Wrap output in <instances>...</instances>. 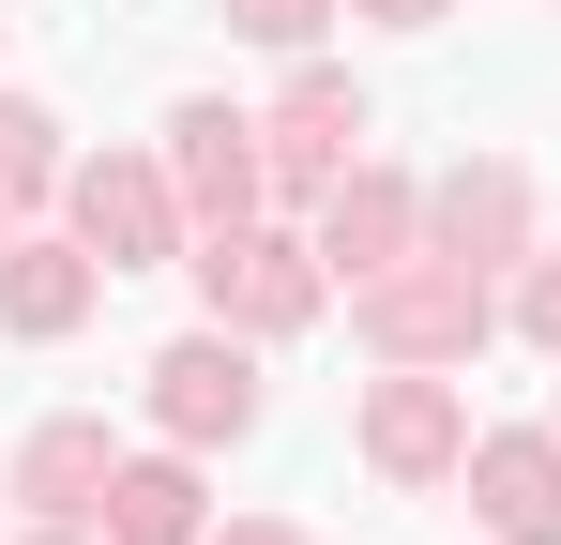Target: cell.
Wrapping results in <instances>:
<instances>
[{
	"label": "cell",
	"mask_w": 561,
	"mask_h": 545,
	"mask_svg": "<svg viewBox=\"0 0 561 545\" xmlns=\"http://www.w3.org/2000/svg\"><path fill=\"white\" fill-rule=\"evenodd\" d=\"M61 212H77V243H92L106 272H152L183 258V182H168V152H92V167H61Z\"/></svg>",
	"instance_id": "3"
},
{
	"label": "cell",
	"mask_w": 561,
	"mask_h": 545,
	"mask_svg": "<svg viewBox=\"0 0 561 545\" xmlns=\"http://www.w3.org/2000/svg\"><path fill=\"white\" fill-rule=\"evenodd\" d=\"M379 31H440V15H456V0H365Z\"/></svg>",
	"instance_id": "17"
},
{
	"label": "cell",
	"mask_w": 561,
	"mask_h": 545,
	"mask_svg": "<svg viewBox=\"0 0 561 545\" xmlns=\"http://www.w3.org/2000/svg\"><path fill=\"white\" fill-rule=\"evenodd\" d=\"M31 197H61V121H46V106H15V91H0V243H15V228H31Z\"/></svg>",
	"instance_id": "14"
},
{
	"label": "cell",
	"mask_w": 561,
	"mask_h": 545,
	"mask_svg": "<svg viewBox=\"0 0 561 545\" xmlns=\"http://www.w3.org/2000/svg\"><path fill=\"white\" fill-rule=\"evenodd\" d=\"M92 303H106V258H92V243H31V228L0 243V334L61 349V334H77Z\"/></svg>",
	"instance_id": "10"
},
{
	"label": "cell",
	"mask_w": 561,
	"mask_h": 545,
	"mask_svg": "<svg viewBox=\"0 0 561 545\" xmlns=\"http://www.w3.org/2000/svg\"><path fill=\"white\" fill-rule=\"evenodd\" d=\"M259 167H274V197H334V182L365 167V91L334 77V61H304L288 106L259 121Z\"/></svg>",
	"instance_id": "6"
},
{
	"label": "cell",
	"mask_w": 561,
	"mask_h": 545,
	"mask_svg": "<svg viewBox=\"0 0 561 545\" xmlns=\"http://www.w3.org/2000/svg\"><path fill=\"white\" fill-rule=\"evenodd\" d=\"M350 334H365L379 363H470L485 334H501V303H485V272H470V258L410 243L394 272H365V288H350Z\"/></svg>",
	"instance_id": "1"
},
{
	"label": "cell",
	"mask_w": 561,
	"mask_h": 545,
	"mask_svg": "<svg viewBox=\"0 0 561 545\" xmlns=\"http://www.w3.org/2000/svg\"><path fill=\"white\" fill-rule=\"evenodd\" d=\"M168 182H183V212H197V243L213 228H259V197H274V167H259V121L243 106H168Z\"/></svg>",
	"instance_id": "5"
},
{
	"label": "cell",
	"mask_w": 561,
	"mask_h": 545,
	"mask_svg": "<svg viewBox=\"0 0 561 545\" xmlns=\"http://www.w3.org/2000/svg\"><path fill=\"white\" fill-rule=\"evenodd\" d=\"M106 469H122V454H106V425H92V409H61V425H31V440H15V500H31V515H77V531H92Z\"/></svg>",
	"instance_id": "12"
},
{
	"label": "cell",
	"mask_w": 561,
	"mask_h": 545,
	"mask_svg": "<svg viewBox=\"0 0 561 545\" xmlns=\"http://www.w3.org/2000/svg\"><path fill=\"white\" fill-rule=\"evenodd\" d=\"M470 515H485V545H561V425L470 440Z\"/></svg>",
	"instance_id": "9"
},
{
	"label": "cell",
	"mask_w": 561,
	"mask_h": 545,
	"mask_svg": "<svg viewBox=\"0 0 561 545\" xmlns=\"http://www.w3.org/2000/svg\"><path fill=\"white\" fill-rule=\"evenodd\" d=\"M92 531L106 545H197V469L183 454H122L106 500H92Z\"/></svg>",
	"instance_id": "13"
},
{
	"label": "cell",
	"mask_w": 561,
	"mask_h": 545,
	"mask_svg": "<svg viewBox=\"0 0 561 545\" xmlns=\"http://www.w3.org/2000/svg\"><path fill=\"white\" fill-rule=\"evenodd\" d=\"M547 425H561V409H547Z\"/></svg>",
	"instance_id": "20"
},
{
	"label": "cell",
	"mask_w": 561,
	"mask_h": 545,
	"mask_svg": "<svg viewBox=\"0 0 561 545\" xmlns=\"http://www.w3.org/2000/svg\"><path fill=\"white\" fill-rule=\"evenodd\" d=\"M410 243H425V197H410L394 167H350L334 197H319V258L350 272V288H365V272H394Z\"/></svg>",
	"instance_id": "11"
},
{
	"label": "cell",
	"mask_w": 561,
	"mask_h": 545,
	"mask_svg": "<svg viewBox=\"0 0 561 545\" xmlns=\"http://www.w3.org/2000/svg\"><path fill=\"white\" fill-rule=\"evenodd\" d=\"M183 272H197V303H213L228 334H304V318L334 303V258H319V243H274V228H213Z\"/></svg>",
	"instance_id": "2"
},
{
	"label": "cell",
	"mask_w": 561,
	"mask_h": 545,
	"mask_svg": "<svg viewBox=\"0 0 561 545\" xmlns=\"http://www.w3.org/2000/svg\"><path fill=\"white\" fill-rule=\"evenodd\" d=\"M152 425L183 454H213V440H259V334H183V349H152Z\"/></svg>",
	"instance_id": "4"
},
{
	"label": "cell",
	"mask_w": 561,
	"mask_h": 545,
	"mask_svg": "<svg viewBox=\"0 0 561 545\" xmlns=\"http://www.w3.org/2000/svg\"><path fill=\"white\" fill-rule=\"evenodd\" d=\"M425 243L470 272H501V258H531V167L516 152H470V167H440V197H425Z\"/></svg>",
	"instance_id": "8"
},
{
	"label": "cell",
	"mask_w": 561,
	"mask_h": 545,
	"mask_svg": "<svg viewBox=\"0 0 561 545\" xmlns=\"http://www.w3.org/2000/svg\"><path fill=\"white\" fill-rule=\"evenodd\" d=\"M15 545H106V531H77V515H46V531H15Z\"/></svg>",
	"instance_id": "19"
},
{
	"label": "cell",
	"mask_w": 561,
	"mask_h": 545,
	"mask_svg": "<svg viewBox=\"0 0 561 545\" xmlns=\"http://www.w3.org/2000/svg\"><path fill=\"white\" fill-rule=\"evenodd\" d=\"M197 545H304L288 515H243V531H197Z\"/></svg>",
	"instance_id": "18"
},
{
	"label": "cell",
	"mask_w": 561,
	"mask_h": 545,
	"mask_svg": "<svg viewBox=\"0 0 561 545\" xmlns=\"http://www.w3.org/2000/svg\"><path fill=\"white\" fill-rule=\"evenodd\" d=\"M213 15H228L243 46H319V31H334V0H213Z\"/></svg>",
	"instance_id": "15"
},
{
	"label": "cell",
	"mask_w": 561,
	"mask_h": 545,
	"mask_svg": "<svg viewBox=\"0 0 561 545\" xmlns=\"http://www.w3.org/2000/svg\"><path fill=\"white\" fill-rule=\"evenodd\" d=\"M516 334H531V349H561V243L516 272Z\"/></svg>",
	"instance_id": "16"
},
{
	"label": "cell",
	"mask_w": 561,
	"mask_h": 545,
	"mask_svg": "<svg viewBox=\"0 0 561 545\" xmlns=\"http://www.w3.org/2000/svg\"><path fill=\"white\" fill-rule=\"evenodd\" d=\"M365 469L379 485H456L470 469V409H456L440 363H394V379L365 394Z\"/></svg>",
	"instance_id": "7"
}]
</instances>
